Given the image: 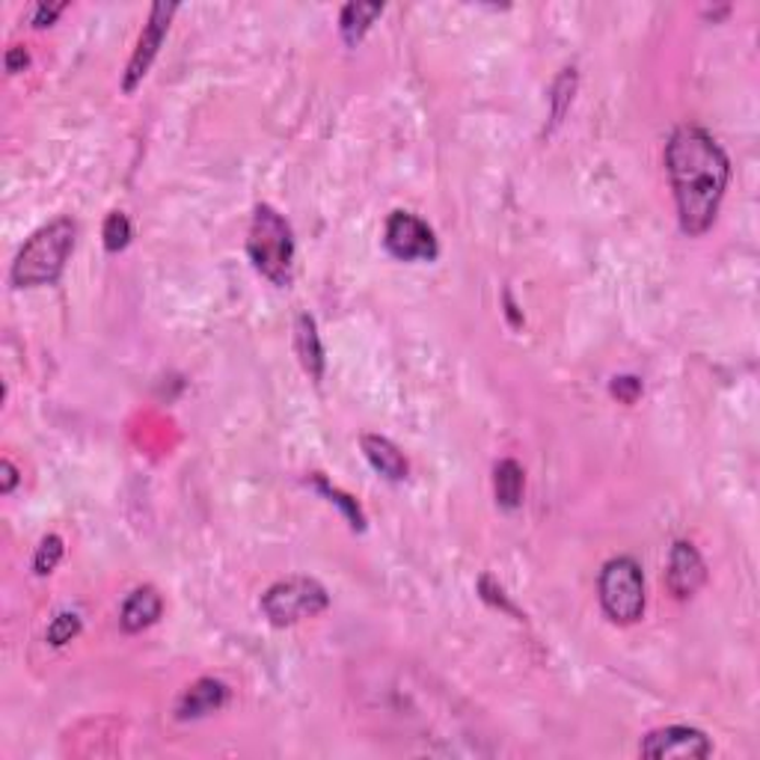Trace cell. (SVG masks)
<instances>
[{"instance_id":"obj_11","label":"cell","mask_w":760,"mask_h":760,"mask_svg":"<svg viewBox=\"0 0 760 760\" xmlns=\"http://www.w3.org/2000/svg\"><path fill=\"white\" fill-rule=\"evenodd\" d=\"M227 699H229V689L223 687L220 680L215 678L196 680L194 687H187V692L182 695V701H179L175 716H179L182 722L203 719V716H208V713H215V710L223 707Z\"/></svg>"},{"instance_id":"obj_15","label":"cell","mask_w":760,"mask_h":760,"mask_svg":"<svg viewBox=\"0 0 760 760\" xmlns=\"http://www.w3.org/2000/svg\"><path fill=\"white\" fill-rule=\"evenodd\" d=\"M383 15V3H348L339 15V31L345 45H360L369 27Z\"/></svg>"},{"instance_id":"obj_9","label":"cell","mask_w":760,"mask_h":760,"mask_svg":"<svg viewBox=\"0 0 760 760\" xmlns=\"http://www.w3.org/2000/svg\"><path fill=\"white\" fill-rule=\"evenodd\" d=\"M666 583L668 591L678 597V600H687L699 591L704 583H707V565L704 559L692 544L687 541H678L668 553V567H666Z\"/></svg>"},{"instance_id":"obj_13","label":"cell","mask_w":760,"mask_h":760,"mask_svg":"<svg viewBox=\"0 0 760 760\" xmlns=\"http://www.w3.org/2000/svg\"><path fill=\"white\" fill-rule=\"evenodd\" d=\"M295 348H298L303 371H307L309 378L315 380V383H321L327 360H324V345H321L319 324H315V319L307 315V312L298 315V324H295Z\"/></svg>"},{"instance_id":"obj_3","label":"cell","mask_w":760,"mask_h":760,"mask_svg":"<svg viewBox=\"0 0 760 760\" xmlns=\"http://www.w3.org/2000/svg\"><path fill=\"white\" fill-rule=\"evenodd\" d=\"M250 262L274 286L286 288L295 274V232L277 208L256 206L247 235Z\"/></svg>"},{"instance_id":"obj_18","label":"cell","mask_w":760,"mask_h":760,"mask_svg":"<svg viewBox=\"0 0 760 760\" xmlns=\"http://www.w3.org/2000/svg\"><path fill=\"white\" fill-rule=\"evenodd\" d=\"M62 553H66V546H62L60 534L42 538V544L36 546V555H33V571L39 576L54 574V567L62 562Z\"/></svg>"},{"instance_id":"obj_24","label":"cell","mask_w":760,"mask_h":760,"mask_svg":"<svg viewBox=\"0 0 760 760\" xmlns=\"http://www.w3.org/2000/svg\"><path fill=\"white\" fill-rule=\"evenodd\" d=\"M15 484H19V470L12 467V461H0V494L7 496L15 491Z\"/></svg>"},{"instance_id":"obj_5","label":"cell","mask_w":760,"mask_h":760,"mask_svg":"<svg viewBox=\"0 0 760 760\" xmlns=\"http://www.w3.org/2000/svg\"><path fill=\"white\" fill-rule=\"evenodd\" d=\"M330 607L327 588L309 576H291L262 595V612L274 627H291L303 618L321 615Z\"/></svg>"},{"instance_id":"obj_16","label":"cell","mask_w":760,"mask_h":760,"mask_svg":"<svg viewBox=\"0 0 760 760\" xmlns=\"http://www.w3.org/2000/svg\"><path fill=\"white\" fill-rule=\"evenodd\" d=\"M576 93V69H565L553 83V95H550V104H553V125H559L565 119L567 107L574 102Z\"/></svg>"},{"instance_id":"obj_8","label":"cell","mask_w":760,"mask_h":760,"mask_svg":"<svg viewBox=\"0 0 760 760\" xmlns=\"http://www.w3.org/2000/svg\"><path fill=\"white\" fill-rule=\"evenodd\" d=\"M638 751H642V758L650 760H701L713 751V742L699 728L668 725V728L650 730Z\"/></svg>"},{"instance_id":"obj_4","label":"cell","mask_w":760,"mask_h":760,"mask_svg":"<svg viewBox=\"0 0 760 760\" xmlns=\"http://www.w3.org/2000/svg\"><path fill=\"white\" fill-rule=\"evenodd\" d=\"M600 607L615 624H636L645 615V574L630 555L609 559L597 579Z\"/></svg>"},{"instance_id":"obj_22","label":"cell","mask_w":760,"mask_h":760,"mask_svg":"<svg viewBox=\"0 0 760 760\" xmlns=\"http://www.w3.org/2000/svg\"><path fill=\"white\" fill-rule=\"evenodd\" d=\"M479 591H482L484 600H491V603H496V607H503L505 612H514L511 600L505 597V591L499 586H496L491 576H482V583H479Z\"/></svg>"},{"instance_id":"obj_10","label":"cell","mask_w":760,"mask_h":760,"mask_svg":"<svg viewBox=\"0 0 760 760\" xmlns=\"http://www.w3.org/2000/svg\"><path fill=\"white\" fill-rule=\"evenodd\" d=\"M360 446L366 461H369L371 467H375V473L383 475L387 482H404V479L411 475V463H407L404 452H401L395 442L387 440V437H380V434H362Z\"/></svg>"},{"instance_id":"obj_17","label":"cell","mask_w":760,"mask_h":760,"mask_svg":"<svg viewBox=\"0 0 760 760\" xmlns=\"http://www.w3.org/2000/svg\"><path fill=\"white\" fill-rule=\"evenodd\" d=\"M315 487H319L321 494L327 496L330 503H336L345 511V517L350 520V529H357V532H362L366 529V517H362L360 505H357V499H350L348 494H342L339 487H333V484H327L321 475H315Z\"/></svg>"},{"instance_id":"obj_20","label":"cell","mask_w":760,"mask_h":760,"mask_svg":"<svg viewBox=\"0 0 760 760\" xmlns=\"http://www.w3.org/2000/svg\"><path fill=\"white\" fill-rule=\"evenodd\" d=\"M78 633H81V618L74 615V612H60V615L51 621V627H48L45 638H48V645L62 647L66 642H72Z\"/></svg>"},{"instance_id":"obj_25","label":"cell","mask_w":760,"mask_h":760,"mask_svg":"<svg viewBox=\"0 0 760 760\" xmlns=\"http://www.w3.org/2000/svg\"><path fill=\"white\" fill-rule=\"evenodd\" d=\"M3 62H7V72H10V74H19V72H24V66L31 62V54H27V51H24V48H19V45H15V48H10V51H7V57H3Z\"/></svg>"},{"instance_id":"obj_21","label":"cell","mask_w":760,"mask_h":760,"mask_svg":"<svg viewBox=\"0 0 760 760\" xmlns=\"http://www.w3.org/2000/svg\"><path fill=\"white\" fill-rule=\"evenodd\" d=\"M609 392L615 395L618 401H624V404H633V401L642 395V380L633 378V375H621V378L612 380V387H609Z\"/></svg>"},{"instance_id":"obj_12","label":"cell","mask_w":760,"mask_h":760,"mask_svg":"<svg viewBox=\"0 0 760 760\" xmlns=\"http://www.w3.org/2000/svg\"><path fill=\"white\" fill-rule=\"evenodd\" d=\"M164 612V600L154 591L152 586L137 588L128 595V600L123 603V612H119V624H123L125 633H140V630L152 627L154 621Z\"/></svg>"},{"instance_id":"obj_23","label":"cell","mask_w":760,"mask_h":760,"mask_svg":"<svg viewBox=\"0 0 760 760\" xmlns=\"http://www.w3.org/2000/svg\"><path fill=\"white\" fill-rule=\"evenodd\" d=\"M66 10V3H39L36 10H33V27H51L54 21L60 19V12Z\"/></svg>"},{"instance_id":"obj_19","label":"cell","mask_w":760,"mask_h":760,"mask_svg":"<svg viewBox=\"0 0 760 760\" xmlns=\"http://www.w3.org/2000/svg\"><path fill=\"white\" fill-rule=\"evenodd\" d=\"M102 238L107 253H119V250L128 247V241H131V220H128L123 211H114V215L104 220Z\"/></svg>"},{"instance_id":"obj_14","label":"cell","mask_w":760,"mask_h":760,"mask_svg":"<svg viewBox=\"0 0 760 760\" xmlns=\"http://www.w3.org/2000/svg\"><path fill=\"white\" fill-rule=\"evenodd\" d=\"M523 487H526V475L520 463L511 461V458H505V461L496 463L494 494H496V505H499V508H505V511L520 508V503H523Z\"/></svg>"},{"instance_id":"obj_1","label":"cell","mask_w":760,"mask_h":760,"mask_svg":"<svg viewBox=\"0 0 760 760\" xmlns=\"http://www.w3.org/2000/svg\"><path fill=\"white\" fill-rule=\"evenodd\" d=\"M666 170L678 203L680 229L689 238L704 235L728 191V154L704 128L680 125L666 143Z\"/></svg>"},{"instance_id":"obj_7","label":"cell","mask_w":760,"mask_h":760,"mask_svg":"<svg viewBox=\"0 0 760 760\" xmlns=\"http://www.w3.org/2000/svg\"><path fill=\"white\" fill-rule=\"evenodd\" d=\"M175 12H179V7H175V3H154L152 10H149V19H146V24H143V33H140L137 48H134L131 60H128V69H125V78H123L125 93H134V90L143 83L146 74H149L154 57H158L161 45H164L166 31H170V21H173Z\"/></svg>"},{"instance_id":"obj_2","label":"cell","mask_w":760,"mask_h":760,"mask_svg":"<svg viewBox=\"0 0 760 760\" xmlns=\"http://www.w3.org/2000/svg\"><path fill=\"white\" fill-rule=\"evenodd\" d=\"M78 241V223L72 217H57L48 227L33 232L31 241L19 250L12 262L10 279L15 288L51 286L62 274Z\"/></svg>"},{"instance_id":"obj_6","label":"cell","mask_w":760,"mask_h":760,"mask_svg":"<svg viewBox=\"0 0 760 760\" xmlns=\"http://www.w3.org/2000/svg\"><path fill=\"white\" fill-rule=\"evenodd\" d=\"M383 244L390 250V256L401 262H434L440 256L434 229L411 211H392L383 229Z\"/></svg>"}]
</instances>
